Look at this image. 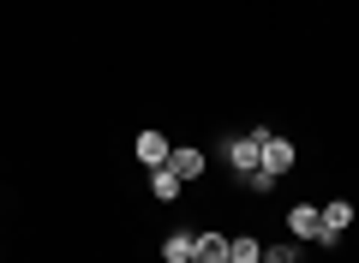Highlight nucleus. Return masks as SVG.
<instances>
[{"label": "nucleus", "mask_w": 359, "mask_h": 263, "mask_svg": "<svg viewBox=\"0 0 359 263\" xmlns=\"http://www.w3.org/2000/svg\"><path fill=\"white\" fill-rule=\"evenodd\" d=\"M245 186H252V191H269V186H276V174H264V168H252V174H245Z\"/></svg>", "instance_id": "12"}, {"label": "nucleus", "mask_w": 359, "mask_h": 263, "mask_svg": "<svg viewBox=\"0 0 359 263\" xmlns=\"http://www.w3.org/2000/svg\"><path fill=\"white\" fill-rule=\"evenodd\" d=\"M192 263H228V239L222 234H198L192 239Z\"/></svg>", "instance_id": "6"}, {"label": "nucleus", "mask_w": 359, "mask_h": 263, "mask_svg": "<svg viewBox=\"0 0 359 263\" xmlns=\"http://www.w3.org/2000/svg\"><path fill=\"white\" fill-rule=\"evenodd\" d=\"M287 227H294V239H323V210L294 203V210H287Z\"/></svg>", "instance_id": "3"}, {"label": "nucleus", "mask_w": 359, "mask_h": 263, "mask_svg": "<svg viewBox=\"0 0 359 263\" xmlns=\"http://www.w3.org/2000/svg\"><path fill=\"white\" fill-rule=\"evenodd\" d=\"M150 191H156V198H180V174H174V168H150Z\"/></svg>", "instance_id": "9"}, {"label": "nucleus", "mask_w": 359, "mask_h": 263, "mask_svg": "<svg viewBox=\"0 0 359 263\" xmlns=\"http://www.w3.org/2000/svg\"><path fill=\"white\" fill-rule=\"evenodd\" d=\"M168 168H174L180 180H198V174H204V150H192V144H186V150L168 156Z\"/></svg>", "instance_id": "7"}, {"label": "nucleus", "mask_w": 359, "mask_h": 263, "mask_svg": "<svg viewBox=\"0 0 359 263\" xmlns=\"http://www.w3.org/2000/svg\"><path fill=\"white\" fill-rule=\"evenodd\" d=\"M257 263H299V251L294 245H264V257Z\"/></svg>", "instance_id": "11"}, {"label": "nucleus", "mask_w": 359, "mask_h": 263, "mask_svg": "<svg viewBox=\"0 0 359 263\" xmlns=\"http://www.w3.org/2000/svg\"><path fill=\"white\" fill-rule=\"evenodd\" d=\"M192 239L198 234H168L162 239V263H192Z\"/></svg>", "instance_id": "8"}, {"label": "nucleus", "mask_w": 359, "mask_h": 263, "mask_svg": "<svg viewBox=\"0 0 359 263\" xmlns=\"http://www.w3.org/2000/svg\"><path fill=\"white\" fill-rule=\"evenodd\" d=\"M168 156H174V150H168L162 132H144V138H138V162L144 168H168Z\"/></svg>", "instance_id": "5"}, {"label": "nucleus", "mask_w": 359, "mask_h": 263, "mask_svg": "<svg viewBox=\"0 0 359 263\" xmlns=\"http://www.w3.org/2000/svg\"><path fill=\"white\" fill-rule=\"evenodd\" d=\"M347 222H353V203H347V198H335L330 210H323V245H335V239H341V227H347Z\"/></svg>", "instance_id": "4"}, {"label": "nucleus", "mask_w": 359, "mask_h": 263, "mask_svg": "<svg viewBox=\"0 0 359 263\" xmlns=\"http://www.w3.org/2000/svg\"><path fill=\"white\" fill-rule=\"evenodd\" d=\"M257 168H264V174H276V180H282L287 168H294V144H287V138H276V132H269V138H264V162H257Z\"/></svg>", "instance_id": "2"}, {"label": "nucleus", "mask_w": 359, "mask_h": 263, "mask_svg": "<svg viewBox=\"0 0 359 263\" xmlns=\"http://www.w3.org/2000/svg\"><path fill=\"white\" fill-rule=\"evenodd\" d=\"M264 138H269L264 126H257V132H245V138H228V162L240 168V174H252V168L264 162Z\"/></svg>", "instance_id": "1"}, {"label": "nucleus", "mask_w": 359, "mask_h": 263, "mask_svg": "<svg viewBox=\"0 0 359 263\" xmlns=\"http://www.w3.org/2000/svg\"><path fill=\"white\" fill-rule=\"evenodd\" d=\"M264 257V245H257L252 234H240V239H228V263H257Z\"/></svg>", "instance_id": "10"}]
</instances>
